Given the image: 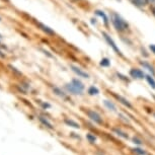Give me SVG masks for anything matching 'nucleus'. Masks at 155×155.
Listing matches in <instances>:
<instances>
[{
  "label": "nucleus",
  "mask_w": 155,
  "mask_h": 155,
  "mask_svg": "<svg viewBox=\"0 0 155 155\" xmlns=\"http://www.w3.org/2000/svg\"><path fill=\"white\" fill-rule=\"evenodd\" d=\"M42 106H43V107L44 109H49V107H51V104H42Z\"/></svg>",
  "instance_id": "393cba45"
},
{
  "label": "nucleus",
  "mask_w": 155,
  "mask_h": 155,
  "mask_svg": "<svg viewBox=\"0 0 155 155\" xmlns=\"http://www.w3.org/2000/svg\"><path fill=\"white\" fill-rule=\"evenodd\" d=\"M101 66H104V67L110 66V61H109V59H107V58L102 59V60H101Z\"/></svg>",
  "instance_id": "412c9836"
},
{
  "label": "nucleus",
  "mask_w": 155,
  "mask_h": 155,
  "mask_svg": "<svg viewBox=\"0 0 155 155\" xmlns=\"http://www.w3.org/2000/svg\"><path fill=\"white\" fill-rule=\"evenodd\" d=\"M8 67H9V68H11V70H12V71H14V72H15V73H17V74H21V73H20L19 71H17V70H16L15 68H14V67H12V66H11V65H9V66H8Z\"/></svg>",
  "instance_id": "b1692460"
},
{
  "label": "nucleus",
  "mask_w": 155,
  "mask_h": 155,
  "mask_svg": "<svg viewBox=\"0 0 155 155\" xmlns=\"http://www.w3.org/2000/svg\"><path fill=\"white\" fill-rule=\"evenodd\" d=\"M133 3L136 5V6L142 7L145 6L146 4H148V0H133Z\"/></svg>",
  "instance_id": "ddd939ff"
},
{
  "label": "nucleus",
  "mask_w": 155,
  "mask_h": 155,
  "mask_svg": "<svg viewBox=\"0 0 155 155\" xmlns=\"http://www.w3.org/2000/svg\"><path fill=\"white\" fill-rule=\"evenodd\" d=\"M133 143H135V144H138V145H141L142 141L140 139L137 138V137H134V138H133Z\"/></svg>",
  "instance_id": "5701e85b"
},
{
  "label": "nucleus",
  "mask_w": 155,
  "mask_h": 155,
  "mask_svg": "<svg viewBox=\"0 0 155 155\" xmlns=\"http://www.w3.org/2000/svg\"><path fill=\"white\" fill-rule=\"evenodd\" d=\"M96 14H98V15H101V17H104V21H106V23L107 22V17L106 16V14L104 13V11H99V10H97V11H96Z\"/></svg>",
  "instance_id": "4be33fe9"
},
{
  "label": "nucleus",
  "mask_w": 155,
  "mask_h": 155,
  "mask_svg": "<svg viewBox=\"0 0 155 155\" xmlns=\"http://www.w3.org/2000/svg\"><path fill=\"white\" fill-rule=\"evenodd\" d=\"M152 10H153V13H154V15H155V7L153 8V9H152Z\"/></svg>",
  "instance_id": "cd10ccee"
},
{
  "label": "nucleus",
  "mask_w": 155,
  "mask_h": 155,
  "mask_svg": "<svg viewBox=\"0 0 155 155\" xmlns=\"http://www.w3.org/2000/svg\"><path fill=\"white\" fill-rule=\"evenodd\" d=\"M53 91H54V93H56V94H57L58 96H60V97H62V98H64V99H67L66 94H65V93H64L60 88H58V87H54V88H53Z\"/></svg>",
  "instance_id": "9b49d317"
},
{
  "label": "nucleus",
  "mask_w": 155,
  "mask_h": 155,
  "mask_svg": "<svg viewBox=\"0 0 155 155\" xmlns=\"http://www.w3.org/2000/svg\"><path fill=\"white\" fill-rule=\"evenodd\" d=\"M150 49H151L152 51H153L154 53H155V46H153V45H152V46H150Z\"/></svg>",
  "instance_id": "a878e982"
},
{
  "label": "nucleus",
  "mask_w": 155,
  "mask_h": 155,
  "mask_svg": "<svg viewBox=\"0 0 155 155\" xmlns=\"http://www.w3.org/2000/svg\"><path fill=\"white\" fill-rule=\"evenodd\" d=\"M104 104L110 110H113V112H115V110H116V106L113 104V102H110V101H104Z\"/></svg>",
  "instance_id": "4468645a"
},
{
  "label": "nucleus",
  "mask_w": 155,
  "mask_h": 155,
  "mask_svg": "<svg viewBox=\"0 0 155 155\" xmlns=\"http://www.w3.org/2000/svg\"><path fill=\"white\" fill-rule=\"evenodd\" d=\"M130 75L133 78H136V79H142V78H144V73L139 69H132L130 71Z\"/></svg>",
  "instance_id": "20e7f679"
},
{
  "label": "nucleus",
  "mask_w": 155,
  "mask_h": 155,
  "mask_svg": "<svg viewBox=\"0 0 155 155\" xmlns=\"http://www.w3.org/2000/svg\"><path fill=\"white\" fill-rule=\"evenodd\" d=\"M86 115L88 116V118L91 120L92 122H94L95 124L97 125H102L104 124V121H102V118L101 117L98 113H96L95 110H88L86 112Z\"/></svg>",
  "instance_id": "f03ea898"
},
{
  "label": "nucleus",
  "mask_w": 155,
  "mask_h": 155,
  "mask_svg": "<svg viewBox=\"0 0 155 155\" xmlns=\"http://www.w3.org/2000/svg\"><path fill=\"white\" fill-rule=\"evenodd\" d=\"M39 120H40L41 123H42V124H43L44 126H46L47 128H49V129H53V126H52L51 123H50L47 119L44 118V117H40Z\"/></svg>",
  "instance_id": "f8f14e48"
},
{
  "label": "nucleus",
  "mask_w": 155,
  "mask_h": 155,
  "mask_svg": "<svg viewBox=\"0 0 155 155\" xmlns=\"http://www.w3.org/2000/svg\"><path fill=\"white\" fill-rule=\"evenodd\" d=\"M72 83L74 84L75 86H77L78 88H79L80 90H82V91H83V89H84V85H83V83L81 82V81L77 80V79H73V80H72Z\"/></svg>",
  "instance_id": "dca6fc26"
},
{
  "label": "nucleus",
  "mask_w": 155,
  "mask_h": 155,
  "mask_svg": "<svg viewBox=\"0 0 155 155\" xmlns=\"http://www.w3.org/2000/svg\"><path fill=\"white\" fill-rule=\"evenodd\" d=\"M71 68H72V70L74 71L76 74H77L79 77H83V78H88L89 77V75L87 74L86 72H84L83 70H81L80 68H78V67H76V66H71Z\"/></svg>",
  "instance_id": "39448f33"
},
{
  "label": "nucleus",
  "mask_w": 155,
  "mask_h": 155,
  "mask_svg": "<svg viewBox=\"0 0 155 155\" xmlns=\"http://www.w3.org/2000/svg\"><path fill=\"white\" fill-rule=\"evenodd\" d=\"M86 139L88 140V142L91 143V144L95 143V141H96V137L94 135H92V134H87V135H86Z\"/></svg>",
  "instance_id": "f3484780"
},
{
  "label": "nucleus",
  "mask_w": 155,
  "mask_h": 155,
  "mask_svg": "<svg viewBox=\"0 0 155 155\" xmlns=\"http://www.w3.org/2000/svg\"><path fill=\"white\" fill-rule=\"evenodd\" d=\"M141 64H142L143 66L145 67V68H147V70H149V71H150V72L152 73V74H154V73H155L154 69H153V67L150 66V65H149V64H147V63H143V62H142Z\"/></svg>",
  "instance_id": "aec40b11"
},
{
  "label": "nucleus",
  "mask_w": 155,
  "mask_h": 155,
  "mask_svg": "<svg viewBox=\"0 0 155 155\" xmlns=\"http://www.w3.org/2000/svg\"><path fill=\"white\" fill-rule=\"evenodd\" d=\"M133 151L135 152L136 154H138V155H147L146 151L143 150V149H141V148H134Z\"/></svg>",
  "instance_id": "6ab92c4d"
},
{
  "label": "nucleus",
  "mask_w": 155,
  "mask_h": 155,
  "mask_svg": "<svg viewBox=\"0 0 155 155\" xmlns=\"http://www.w3.org/2000/svg\"><path fill=\"white\" fill-rule=\"evenodd\" d=\"M115 96H116V98L118 99V101L121 102V104H124L125 107H129V109H132V104H130V101H128V99H126L125 97H123V96H121V95H117V94H115Z\"/></svg>",
  "instance_id": "0eeeda50"
},
{
  "label": "nucleus",
  "mask_w": 155,
  "mask_h": 155,
  "mask_svg": "<svg viewBox=\"0 0 155 155\" xmlns=\"http://www.w3.org/2000/svg\"><path fill=\"white\" fill-rule=\"evenodd\" d=\"M102 35H104V38H106V40L107 41V43H109L110 45L112 46V48H113L114 50H115V51L117 52V53H118V54H121V52H120V50L118 49V47L116 46L115 42H114V41H113L112 39H110V37L109 36V35H107V34H106V33H102Z\"/></svg>",
  "instance_id": "423d86ee"
},
{
  "label": "nucleus",
  "mask_w": 155,
  "mask_h": 155,
  "mask_svg": "<svg viewBox=\"0 0 155 155\" xmlns=\"http://www.w3.org/2000/svg\"><path fill=\"white\" fill-rule=\"evenodd\" d=\"M64 123H65L66 125H68L69 127H72V128H75V129H79V128H80L79 124H77V123L74 122L73 120L65 119V120H64Z\"/></svg>",
  "instance_id": "1a4fd4ad"
},
{
  "label": "nucleus",
  "mask_w": 155,
  "mask_h": 155,
  "mask_svg": "<svg viewBox=\"0 0 155 155\" xmlns=\"http://www.w3.org/2000/svg\"><path fill=\"white\" fill-rule=\"evenodd\" d=\"M146 79H147L148 83L150 84L152 88H154V89H155V80L153 79V78H152L150 75H147V76H146Z\"/></svg>",
  "instance_id": "a211bd4d"
},
{
  "label": "nucleus",
  "mask_w": 155,
  "mask_h": 155,
  "mask_svg": "<svg viewBox=\"0 0 155 155\" xmlns=\"http://www.w3.org/2000/svg\"><path fill=\"white\" fill-rule=\"evenodd\" d=\"M65 88L68 90L70 93H73V94H82V90H80L77 86H75L72 82L71 83H67L65 85Z\"/></svg>",
  "instance_id": "7ed1b4c3"
},
{
  "label": "nucleus",
  "mask_w": 155,
  "mask_h": 155,
  "mask_svg": "<svg viewBox=\"0 0 155 155\" xmlns=\"http://www.w3.org/2000/svg\"><path fill=\"white\" fill-rule=\"evenodd\" d=\"M88 93L90 95H96V94H98V93H99V90H98L97 87L90 86L88 88Z\"/></svg>",
  "instance_id": "2eb2a0df"
},
{
  "label": "nucleus",
  "mask_w": 155,
  "mask_h": 155,
  "mask_svg": "<svg viewBox=\"0 0 155 155\" xmlns=\"http://www.w3.org/2000/svg\"><path fill=\"white\" fill-rule=\"evenodd\" d=\"M112 19H113V23H114V25H115V28H116L117 31H124L127 30L128 27H129L128 23L126 22L125 20L119 15V14L114 13L113 16H112Z\"/></svg>",
  "instance_id": "f257e3e1"
},
{
  "label": "nucleus",
  "mask_w": 155,
  "mask_h": 155,
  "mask_svg": "<svg viewBox=\"0 0 155 155\" xmlns=\"http://www.w3.org/2000/svg\"><path fill=\"white\" fill-rule=\"evenodd\" d=\"M0 57H1V58H5V55L3 53H1V51H0Z\"/></svg>",
  "instance_id": "bb28decb"
},
{
  "label": "nucleus",
  "mask_w": 155,
  "mask_h": 155,
  "mask_svg": "<svg viewBox=\"0 0 155 155\" xmlns=\"http://www.w3.org/2000/svg\"><path fill=\"white\" fill-rule=\"evenodd\" d=\"M154 117H155V114H154Z\"/></svg>",
  "instance_id": "c85d7f7f"
},
{
  "label": "nucleus",
  "mask_w": 155,
  "mask_h": 155,
  "mask_svg": "<svg viewBox=\"0 0 155 155\" xmlns=\"http://www.w3.org/2000/svg\"><path fill=\"white\" fill-rule=\"evenodd\" d=\"M38 25H39V28L42 30L43 31H45L46 34H48V35H54L55 33L53 31L51 30L49 27H47V25H43V23H41V22H39L38 23Z\"/></svg>",
  "instance_id": "6e6552de"
},
{
  "label": "nucleus",
  "mask_w": 155,
  "mask_h": 155,
  "mask_svg": "<svg viewBox=\"0 0 155 155\" xmlns=\"http://www.w3.org/2000/svg\"><path fill=\"white\" fill-rule=\"evenodd\" d=\"M113 131L115 132L117 135H119L120 137H122V138H124V139H129V136H128V134L127 133H125V132H123L122 130H120V129H113Z\"/></svg>",
  "instance_id": "9d476101"
}]
</instances>
